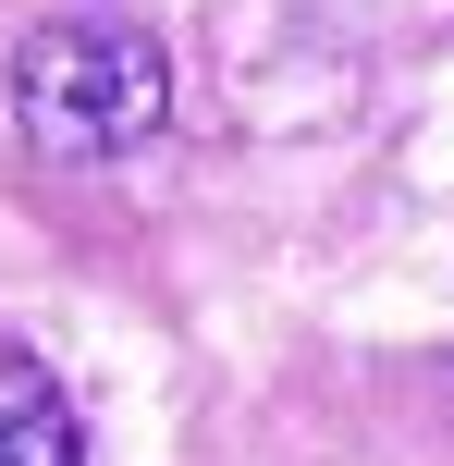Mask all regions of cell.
Here are the masks:
<instances>
[{"label": "cell", "mask_w": 454, "mask_h": 466, "mask_svg": "<svg viewBox=\"0 0 454 466\" xmlns=\"http://www.w3.org/2000/svg\"><path fill=\"white\" fill-rule=\"evenodd\" d=\"M13 123L37 160H123L172 123V49L123 13H49L13 49Z\"/></svg>", "instance_id": "obj_1"}, {"label": "cell", "mask_w": 454, "mask_h": 466, "mask_svg": "<svg viewBox=\"0 0 454 466\" xmlns=\"http://www.w3.org/2000/svg\"><path fill=\"white\" fill-rule=\"evenodd\" d=\"M0 466H86L74 393H62L25 344H0Z\"/></svg>", "instance_id": "obj_2"}]
</instances>
